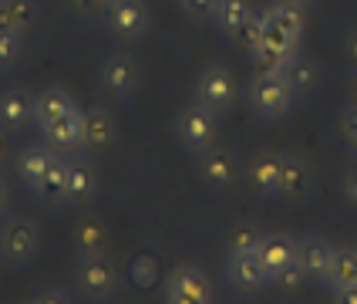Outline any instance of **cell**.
<instances>
[{
    "label": "cell",
    "mask_w": 357,
    "mask_h": 304,
    "mask_svg": "<svg viewBox=\"0 0 357 304\" xmlns=\"http://www.w3.org/2000/svg\"><path fill=\"white\" fill-rule=\"evenodd\" d=\"M71 112H78V101L71 99L64 88H58V85L40 88L38 95H34V122H38V129L47 125V122L64 119V115H71Z\"/></svg>",
    "instance_id": "44dd1931"
},
{
    "label": "cell",
    "mask_w": 357,
    "mask_h": 304,
    "mask_svg": "<svg viewBox=\"0 0 357 304\" xmlns=\"http://www.w3.org/2000/svg\"><path fill=\"white\" fill-rule=\"evenodd\" d=\"M10 210V182L0 176V220H3V213Z\"/></svg>",
    "instance_id": "8d00e7d4"
},
{
    "label": "cell",
    "mask_w": 357,
    "mask_h": 304,
    "mask_svg": "<svg viewBox=\"0 0 357 304\" xmlns=\"http://www.w3.org/2000/svg\"><path fill=\"white\" fill-rule=\"evenodd\" d=\"M101 3H105V7H108V3H112V0H101Z\"/></svg>",
    "instance_id": "60d3db41"
},
{
    "label": "cell",
    "mask_w": 357,
    "mask_h": 304,
    "mask_svg": "<svg viewBox=\"0 0 357 304\" xmlns=\"http://www.w3.org/2000/svg\"><path fill=\"white\" fill-rule=\"evenodd\" d=\"M259 240H263V230H259L253 220H239L229 226V233H226V247H229V254H243V250H257Z\"/></svg>",
    "instance_id": "4316f807"
},
{
    "label": "cell",
    "mask_w": 357,
    "mask_h": 304,
    "mask_svg": "<svg viewBox=\"0 0 357 304\" xmlns=\"http://www.w3.org/2000/svg\"><path fill=\"white\" fill-rule=\"evenodd\" d=\"M294 101L297 99L283 78V71H253V78L246 81V105L263 122L287 119Z\"/></svg>",
    "instance_id": "6da1fadb"
},
{
    "label": "cell",
    "mask_w": 357,
    "mask_h": 304,
    "mask_svg": "<svg viewBox=\"0 0 357 304\" xmlns=\"http://www.w3.org/2000/svg\"><path fill=\"white\" fill-rule=\"evenodd\" d=\"M259 20H263V38L273 41L287 55H297L303 44V24H307L300 10L287 3H270L266 10H259Z\"/></svg>",
    "instance_id": "5b68a950"
},
{
    "label": "cell",
    "mask_w": 357,
    "mask_h": 304,
    "mask_svg": "<svg viewBox=\"0 0 357 304\" xmlns=\"http://www.w3.org/2000/svg\"><path fill=\"white\" fill-rule=\"evenodd\" d=\"M340 189H344V200L351 203V206H357V166L344 173V180H340Z\"/></svg>",
    "instance_id": "1f68e13d"
},
{
    "label": "cell",
    "mask_w": 357,
    "mask_h": 304,
    "mask_svg": "<svg viewBox=\"0 0 357 304\" xmlns=\"http://www.w3.org/2000/svg\"><path fill=\"white\" fill-rule=\"evenodd\" d=\"M31 122H34V95L24 88H3L0 92V129L20 132Z\"/></svg>",
    "instance_id": "ac0fdd59"
},
{
    "label": "cell",
    "mask_w": 357,
    "mask_h": 304,
    "mask_svg": "<svg viewBox=\"0 0 357 304\" xmlns=\"http://www.w3.org/2000/svg\"><path fill=\"white\" fill-rule=\"evenodd\" d=\"M78 243L84 247V254H105L101 243H105V230L95 220H84L78 226Z\"/></svg>",
    "instance_id": "f1b7e54d"
},
{
    "label": "cell",
    "mask_w": 357,
    "mask_h": 304,
    "mask_svg": "<svg viewBox=\"0 0 357 304\" xmlns=\"http://www.w3.org/2000/svg\"><path fill=\"white\" fill-rule=\"evenodd\" d=\"M277 3H287V7H294V10H300V14L307 17V14L314 10V3H317V0H277Z\"/></svg>",
    "instance_id": "74e56055"
},
{
    "label": "cell",
    "mask_w": 357,
    "mask_h": 304,
    "mask_svg": "<svg viewBox=\"0 0 357 304\" xmlns=\"http://www.w3.org/2000/svg\"><path fill=\"white\" fill-rule=\"evenodd\" d=\"M283 78L290 85V92H294V99H310L314 92L320 88V78H324V71H320V64L310 55H294V58L283 64Z\"/></svg>",
    "instance_id": "d6986e66"
},
{
    "label": "cell",
    "mask_w": 357,
    "mask_h": 304,
    "mask_svg": "<svg viewBox=\"0 0 357 304\" xmlns=\"http://www.w3.org/2000/svg\"><path fill=\"white\" fill-rule=\"evenodd\" d=\"M68 7H71L75 14H81V17H88V14H98V10H105V3H101V0H68Z\"/></svg>",
    "instance_id": "836d02e7"
},
{
    "label": "cell",
    "mask_w": 357,
    "mask_h": 304,
    "mask_svg": "<svg viewBox=\"0 0 357 304\" xmlns=\"http://www.w3.org/2000/svg\"><path fill=\"white\" fill-rule=\"evenodd\" d=\"M257 17V7L253 0H219L216 3V14H213V27H216L222 38L236 41L239 31Z\"/></svg>",
    "instance_id": "ffe728a7"
},
{
    "label": "cell",
    "mask_w": 357,
    "mask_h": 304,
    "mask_svg": "<svg viewBox=\"0 0 357 304\" xmlns=\"http://www.w3.org/2000/svg\"><path fill=\"white\" fill-rule=\"evenodd\" d=\"M172 132H176V142L185 152L206 156L213 145H219V115L206 112L196 101H192V105H182L176 112Z\"/></svg>",
    "instance_id": "7a4b0ae2"
},
{
    "label": "cell",
    "mask_w": 357,
    "mask_h": 304,
    "mask_svg": "<svg viewBox=\"0 0 357 304\" xmlns=\"http://www.w3.org/2000/svg\"><path fill=\"white\" fill-rule=\"evenodd\" d=\"M347 92H351V105H357V71L351 75V85H347Z\"/></svg>",
    "instance_id": "ab89813d"
},
{
    "label": "cell",
    "mask_w": 357,
    "mask_h": 304,
    "mask_svg": "<svg viewBox=\"0 0 357 304\" xmlns=\"http://www.w3.org/2000/svg\"><path fill=\"white\" fill-rule=\"evenodd\" d=\"M233 99H236V75L226 64H213L196 78V99L192 101L202 105L206 112L222 115V112H229Z\"/></svg>",
    "instance_id": "30bf717a"
},
{
    "label": "cell",
    "mask_w": 357,
    "mask_h": 304,
    "mask_svg": "<svg viewBox=\"0 0 357 304\" xmlns=\"http://www.w3.org/2000/svg\"><path fill=\"white\" fill-rule=\"evenodd\" d=\"M40 136H44V145H51L54 152H71V149L81 152V108L58 122L40 125Z\"/></svg>",
    "instance_id": "603a6c76"
},
{
    "label": "cell",
    "mask_w": 357,
    "mask_h": 304,
    "mask_svg": "<svg viewBox=\"0 0 357 304\" xmlns=\"http://www.w3.org/2000/svg\"><path fill=\"white\" fill-rule=\"evenodd\" d=\"M331 261H334V243L327 237H317V233L297 237V267L303 274V281L324 284L327 270H331Z\"/></svg>",
    "instance_id": "9a60e30c"
},
{
    "label": "cell",
    "mask_w": 357,
    "mask_h": 304,
    "mask_svg": "<svg viewBox=\"0 0 357 304\" xmlns=\"http://www.w3.org/2000/svg\"><path fill=\"white\" fill-rule=\"evenodd\" d=\"M34 304H68V298H64V291H44L34 298Z\"/></svg>",
    "instance_id": "d590c367"
},
{
    "label": "cell",
    "mask_w": 357,
    "mask_h": 304,
    "mask_svg": "<svg viewBox=\"0 0 357 304\" xmlns=\"http://www.w3.org/2000/svg\"><path fill=\"white\" fill-rule=\"evenodd\" d=\"M340 129H344V145H347V152L357 159V105H351V108L344 112Z\"/></svg>",
    "instance_id": "4dcf8cb0"
},
{
    "label": "cell",
    "mask_w": 357,
    "mask_h": 304,
    "mask_svg": "<svg viewBox=\"0 0 357 304\" xmlns=\"http://www.w3.org/2000/svg\"><path fill=\"white\" fill-rule=\"evenodd\" d=\"M98 81L108 95H115V99H132L142 85V68H139V61H135V55H128V51H112V55H105L98 64Z\"/></svg>",
    "instance_id": "ba28073f"
},
{
    "label": "cell",
    "mask_w": 357,
    "mask_h": 304,
    "mask_svg": "<svg viewBox=\"0 0 357 304\" xmlns=\"http://www.w3.org/2000/svg\"><path fill=\"white\" fill-rule=\"evenodd\" d=\"M324 284L331 291L354 287L357 284V247H334V261H331V270H327Z\"/></svg>",
    "instance_id": "d4e9b609"
},
{
    "label": "cell",
    "mask_w": 357,
    "mask_h": 304,
    "mask_svg": "<svg viewBox=\"0 0 357 304\" xmlns=\"http://www.w3.org/2000/svg\"><path fill=\"white\" fill-rule=\"evenodd\" d=\"M226 284L236 294H257L270 284V274L259 261L257 250H243V254H226Z\"/></svg>",
    "instance_id": "8fae6325"
},
{
    "label": "cell",
    "mask_w": 357,
    "mask_h": 304,
    "mask_svg": "<svg viewBox=\"0 0 357 304\" xmlns=\"http://www.w3.org/2000/svg\"><path fill=\"white\" fill-rule=\"evenodd\" d=\"M165 304H216L213 284L196 263H178L165 274Z\"/></svg>",
    "instance_id": "8992f818"
},
{
    "label": "cell",
    "mask_w": 357,
    "mask_h": 304,
    "mask_svg": "<svg viewBox=\"0 0 357 304\" xmlns=\"http://www.w3.org/2000/svg\"><path fill=\"white\" fill-rule=\"evenodd\" d=\"M149 24H152V14H149V3L145 0H112L105 7V27L108 34L119 41H139L149 34Z\"/></svg>",
    "instance_id": "9c48e42d"
},
{
    "label": "cell",
    "mask_w": 357,
    "mask_h": 304,
    "mask_svg": "<svg viewBox=\"0 0 357 304\" xmlns=\"http://www.w3.org/2000/svg\"><path fill=\"white\" fill-rule=\"evenodd\" d=\"M344 58L351 64V71H357V24L344 34Z\"/></svg>",
    "instance_id": "d6a6232c"
},
{
    "label": "cell",
    "mask_w": 357,
    "mask_h": 304,
    "mask_svg": "<svg viewBox=\"0 0 357 304\" xmlns=\"http://www.w3.org/2000/svg\"><path fill=\"white\" fill-rule=\"evenodd\" d=\"M216 3L219 0H178V10L189 20H196V24H206L216 14Z\"/></svg>",
    "instance_id": "f546056e"
},
{
    "label": "cell",
    "mask_w": 357,
    "mask_h": 304,
    "mask_svg": "<svg viewBox=\"0 0 357 304\" xmlns=\"http://www.w3.org/2000/svg\"><path fill=\"white\" fill-rule=\"evenodd\" d=\"M75 287L84 301H112L119 291V270L105 254H84L75 270Z\"/></svg>",
    "instance_id": "277c9868"
},
{
    "label": "cell",
    "mask_w": 357,
    "mask_h": 304,
    "mask_svg": "<svg viewBox=\"0 0 357 304\" xmlns=\"http://www.w3.org/2000/svg\"><path fill=\"white\" fill-rule=\"evenodd\" d=\"M314 166L303 156H290L283 152V173H280V200L287 203H307L314 196Z\"/></svg>",
    "instance_id": "5bb4252c"
},
{
    "label": "cell",
    "mask_w": 357,
    "mask_h": 304,
    "mask_svg": "<svg viewBox=\"0 0 357 304\" xmlns=\"http://www.w3.org/2000/svg\"><path fill=\"white\" fill-rule=\"evenodd\" d=\"M331 304H357V284L354 287H340V291H334V301Z\"/></svg>",
    "instance_id": "e575fe53"
},
{
    "label": "cell",
    "mask_w": 357,
    "mask_h": 304,
    "mask_svg": "<svg viewBox=\"0 0 357 304\" xmlns=\"http://www.w3.org/2000/svg\"><path fill=\"white\" fill-rule=\"evenodd\" d=\"M98 166L91 162L88 152H78L68 159V189H64V203L68 206H88V203L98 196Z\"/></svg>",
    "instance_id": "7c38bea8"
},
{
    "label": "cell",
    "mask_w": 357,
    "mask_h": 304,
    "mask_svg": "<svg viewBox=\"0 0 357 304\" xmlns=\"http://www.w3.org/2000/svg\"><path fill=\"white\" fill-rule=\"evenodd\" d=\"M259 261L270 274V284H297L303 281L297 267V237L290 233H263L257 247Z\"/></svg>",
    "instance_id": "3957f363"
},
{
    "label": "cell",
    "mask_w": 357,
    "mask_h": 304,
    "mask_svg": "<svg viewBox=\"0 0 357 304\" xmlns=\"http://www.w3.org/2000/svg\"><path fill=\"white\" fill-rule=\"evenodd\" d=\"M280 173H283V152H253L243 166L246 186L257 196H280Z\"/></svg>",
    "instance_id": "4fadbf2b"
},
{
    "label": "cell",
    "mask_w": 357,
    "mask_h": 304,
    "mask_svg": "<svg viewBox=\"0 0 357 304\" xmlns=\"http://www.w3.org/2000/svg\"><path fill=\"white\" fill-rule=\"evenodd\" d=\"M24 51H27V38H20L14 31H0V71L20 64V61H24Z\"/></svg>",
    "instance_id": "83f0119b"
},
{
    "label": "cell",
    "mask_w": 357,
    "mask_h": 304,
    "mask_svg": "<svg viewBox=\"0 0 357 304\" xmlns=\"http://www.w3.org/2000/svg\"><path fill=\"white\" fill-rule=\"evenodd\" d=\"M40 20L38 0H0V31H14L27 38Z\"/></svg>",
    "instance_id": "7402d4cb"
},
{
    "label": "cell",
    "mask_w": 357,
    "mask_h": 304,
    "mask_svg": "<svg viewBox=\"0 0 357 304\" xmlns=\"http://www.w3.org/2000/svg\"><path fill=\"white\" fill-rule=\"evenodd\" d=\"M115 115L105 108V105H95V108H84L81 112V152H98V149H108L115 142Z\"/></svg>",
    "instance_id": "2e32d148"
},
{
    "label": "cell",
    "mask_w": 357,
    "mask_h": 304,
    "mask_svg": "<svg viewBox=\"0 0 357 304\" xmlns=\"http://www.w3.org/2000/svg\"><path fill=\"white\" fill-rule=\"evenodd\" d=\"M199 173H202V182L213 186V189H226L229 182L236 180L239 162L233 156V149L226 145H213L206 156H199Z\"/></svg>",
    "instance_id": "e0dca14e"
},
{
    "label": "cell",
    "mask_w": 357,
    "mask_h": 304,
    "mask_svg": "<svg viewBox=\"0 0 357 304\" xmlns=\"http://www.w3.org/2000/svg\"><path fill=\"white\" fill-rule=\"evenodd\" d=\"M51 159H54V149L51 145H27L17 156V173L31 193H38V186L44 182L47 169H51Z\"/></svg>",
    "instance_id": "cb8c5ba5"
},
{
    "label": "cell",
    "mask_w": 357,
    "mask_h": 304,
    "mask_svg": "<svg viewBox=\"0 0 357 304\" xmlns=\"http://www.w3.org/2000/svg\"><path fill=\"white\" fill-rule=\"evenodd\" d=\"M10 159V142H7V132L0 129V166Z\"/></svg>",
    "instance_id": "f35d334b"
},
{
    "label": "cell",
    "mask_w": 357,
    "mask_h": 304,
    "mask_svg": "<svg viewBox=\"0 0 357 304\" xmlns=\"http://www.w3.org/2000/svg\"><path fill=\"white\" fill-rule=\"evenodd\" d=\"M40 250V226L27 217H3L0 223V257L7 263H27Z\"/></svg>",
    "instance_id": "52a82bcc"
},
{
    "label": "cell",
    "mask_w": 357,
    "mask_h": 304,
    "mask_svg": "<svg viewBox=\"0 0 357 304\" xmlns=\"http://www.w3.org/2000/svg\"><path fill=\"white\" fill-rule=\"evenodd\" d=\"M68 159H71V156L54 152L51 169H47V176H44V182L38 186L34 196H40V200H47V203H64V189H68Z\"/></svg>",
    "instance_id": "484cf974"
}]
</instances>
